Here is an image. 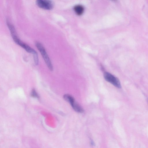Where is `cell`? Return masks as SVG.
I'll return each instance as SVG.
<instances>
[{"mask_svg":"<svg viewBox=\"0 0 148 148\" xmlns=\"http://www.w3.org/2000/svg\"><path fill=\"white\" fill-rule=\"evenodd\" d=\"M11 35L13 40L16 44L23 48L28 52L33 54L34 63L36 65H37L38 63V59L37 53L36 51L28 45L21 40L18 37L16 33L12 34Z\"/></svg>","mask_w":148,"mask_h":148,"instance_id":"6da1fadb","label":"cell"},{"mask_svg":"<svg viewBox=\"0 0 148 148\" xmlns=\"http://www.w3.org/2000/svg\"><path fill=\"white\" fill-rule=\"evenodd\" d=\"M35 45L40 52L48 67L51 71H52L53 68L51 61L45 48L39 42H36Z\"/></svg>","mask_w":148,"mask_h":148,"instance_id":"7a4b0ae2","label":"cell"},{"mask_svg":"<svg viewBox=\"0 0 148 148\" xmlns=\"http://www.w3.org/2000/svg\"><path fill=\"white\" fill-rule=\"evenodd\" d=\"M64 99L71 105L73 109L76 112L82 113L84 110L82 107L81 106L75 101L74 98L71 95L66 94L63 96Z\"/></svg>","mask_w":148,"mask_h":148,"instance_id":"3957f363","label":"cell"},{"mask_svg":"<svg viewBox=\"0 0 148 148\" xmlns=\"http://www.w3.org/2000/svg\"><path fill=\"white\" fill-rule=\"evenodd\" d=\"M104 77L107 81L115 87L118 88H121V83L119 79L112 74L108 72H105L104 73Z\"/></svg>","mask_w":148,"mask_h":148,"instance_id":"277c9868","label":"cell"},{"mask_svg":"<svg viewBox=\"0 0 148 148\" xmlns=\"http://www.w3.org/2000/svg\"><path fill=\"white\" fill-rule=\"evenodd\" d=\"M36 4L39 8L46 10L52 9L54 6L52 1L48 0H37Z\"/></svg>","mask_w":148,"mask_h":148,"instance_id":"5b68a950","label":"cell"},{"mask_svg":"<svg viewBox=\"0 0 148 148\" xmlns=\"http://www.w3.org/2000/svg\"><path fill=\"white\" fill-rule=\"evenodd\" d=\"M74 9L76 13L78 15L82 14L84 11V7L81 5H75Z\"/></svg>","mask_w":148,"mask_h":148,"instance_id":"8992f818","label":"cell"},{"mask_svg":"<svg viewBox=\"0 0 148 148\" xmlns=\"http://www.w3.org/2000/svg\"><path fill=\"white\" fill-rule=\"evenodd\" d=\"M31 96L34 97L39 98V96L35 90H32L31 92Z\"/></svg>","mask_w":148,"mask_h":148,"instance_id":"52a82bcc","label":"cell"}]
</instances>
